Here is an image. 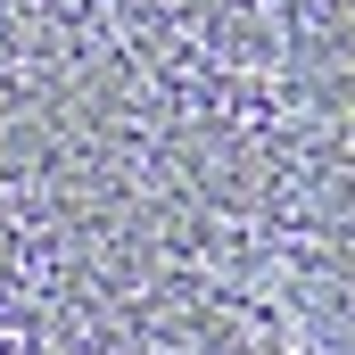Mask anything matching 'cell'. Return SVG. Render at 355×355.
<instances>
[{
    "label": "cell",
    "instance_id": "6da1fadb",
    "mask_svg": "<svg viewBox=\"0 0 355 355\" xmlns=\"http://www.w3.org/2000/svg\"><path fill=\"white\" fill-rule=\"evenodd\" d=\"M0 355H355V0H0Z\"/></svg>",
    "mask_w": 355,
    "mask_h": 355
}]
</instances>
